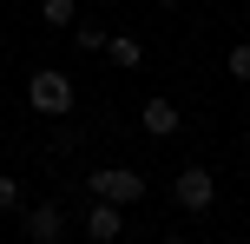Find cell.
<instances>
[{
	"label": "cell",
	"instance_id": "10",
	"mask_svg": "<svg viewBox=\"0 0 250 244\" xmlns=\"http://www.w3.org/2000/svg\"><path fill=\"white\" fill-rule=\"evenodd\" d=\"M73 46L79 53H105V33H99V26H73Z\"/></svg>",
	"mask_w": 250,
	"mask_h": 244
},
{
	"label": "cell",
	"instance_id": "5",
	"mask_svg": "<svg viewBox=\"0 0 250 244\" xmlns=\"http://www.w3.org/2000/svg\"><path fill=\"white\" fill-rule=\"evenodd\" d=\"M20 224H26V238H33V244H60V238H66V211H60V205H33Z\"/></svg>",
	"mask_w": 250,
	"mask_h": 244
},
{
	"label": "cell",
	"instance_id": "6",
	"mask_svg": "<svg viewBox=\"0 0 250 244\" xmlns=\"http://www.w3.org/2000/svg\"><path fill=\"white\" fill-rule=\"evenodd\" d=\"M138 126H145L151 139H171V132H178V106L165 99V92H151V99L138 106Z\"/></svg>",
	"mask_w": 250,
	"mask_h": 244
},
{
	"label": "cell",
	"instance_id": "9",
	"mask_svg": "<svg viewBox=\"0 0 250 244\" xmlns=\"http://www.w3.org/2000/svg\"><path fill=\"white\" fill-rule=\"evenodd\" d=\"M230 79H244V86H250V40H237V46H230Z\"/></svg>",
	"mask_w": 250,
	"mask_h": 244
},
{
	"label": "cell",
	"instance_id": "7",
	"mask_svg": "<svg viewBox=\"0 0 250 244\" xmlns=\"http://www.w3.org/2000/svg\"><path fill=\"white\" fill-rule=\"evenodd\" d=\"M105 53H112V66H125V73L145 66V40H132V33H105Z\"/></svg>",
	"mask_w": 250,
	"mask_h": 244
},
{
	"label": "cell",
	"instance_id": "4",
	"mask_svg": "<svg viewBox=\"0 0 250 244\" xmlns=\"http://www.w3.org/2000/svg\"><path fill=\"white\" fill-rule=\"evenodd\" d=\"M125 231V205H112V198H92V205H86V238L92 244H112Z\"/></svg>",
	"mask_w": 250,
	"mask_h": 244
},
{
	"label": "cell",
	"instance_id": "2",
	"mask_svg": "<svg viewBox=\"0 0 250 244\" xmlns=\"http://www.w3.org/2000/svg\"><path fill=\"white\" fill-rule=\"evenodd\" d=\"M86 198H112V205H138L145 198V178H138L132 165H99L86 178Z\"/></svg>",
	"mask_w": 250,
	"mask_h": 244
},
{
	"label": "cell",
	"instance_id": "3",
	"mask_svg": "<svg viewBox=\"0 0 250 244\" xmlns=\"http://www.w3.org/2000/svg\"><path fill=\"white\" fill-rule=\"evenodd\" d=\"M171 198H178V211H211V205H217V178H211L204 165H185V172L171 178Z\"/></svg>",
	"mask_w": 250,
	"mask_h": 244
},
{
	"label": "cell",
	"instance_id": "1",
	"mask_svg": "<svg viewBox=\"0 0 250 244\" xmlns=\"http://www.w3.org/2000/svg\"><path fill=\"white\" fill-rule=\"evenodd\" d=\"M73 99H79V92H73V79H66L60 66H40V73L26 79V106H33L40 119H66Z\"/></svg>",
	"mask_w": 250,
	"mask_h": 244
},
{
	"label": "cell",
	"instance_id": "11",
	"mask_svg": "<svg viewBox=\"0 0 250 244\" xmlns=\"http://www.w3.org/2000/svg\"><path fill=\"white\" fill-rule=\"evenodd\" d=\"M0 211H20V178L13 172H0Z\"/></svg>",
	"mask_w": 250,
	"mask_h": 244
},
{
	"label": "cell",
	"instance_id": "12",
	"mask_svg": "<svg viewBox=\"0 0 250 244\" xmlns=\"http://www.w3.org/2000/svg\"><path fill=\"white\" fill-rule=\"evenodd\" d=\"M244 145H250V132H244Z\"/></svg>",
	"mask_w": 250,
	"mask_h": 244
},
{
	"label": "cell",
	"instance_id": "8",
	"mask_svg": "<svg viewBox=\"0 0 250 244\" xmlns=\"http://www.w3.org/2000/svg\"><path fill=\"white\" fill-rule=\"evenodd\" d=\"M73 0H40V20H46V26H60V33H66V26H73Z\"/></svg>",
	"mask_w": 250,
	"mask_h": 244
}]
</instances>
